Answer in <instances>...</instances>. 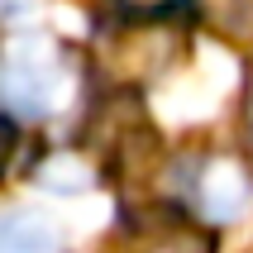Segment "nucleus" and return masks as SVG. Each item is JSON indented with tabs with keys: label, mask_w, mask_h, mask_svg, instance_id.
<instances>
[{
	"label": "nucleus",
	"mask_w": 253,
	"mask_h": 253,
	"mask_svg": "<svg viewBox=\"0 0 253 253\" xmlns=\"http://www.w3.org/2000/svg\"><path fill=\"white\" fill-rule=\"evenodd\" d=\"M82 91V67L57 39H14L0 53V110L10 120H57Z\"/></svg>",
	"instance_id": "obj_1"
},
{
	"label": "nucleus",
	"mask_w": 253,
	"mask_h": 253,
	"mask_svg": "<svg viewBox=\"0 0 253 253\" xmlns=\"http://www.w3.org/2000/svg\"><path fill=\"white\" fill-rule=\"evenodd\" d=\"M182 196L196 220L206 225H234L253 206V168L239 153H206L182 177Z\"/></svg>",
	"instance_id": "obj_2"
},
{
	"label": "nucleus",
	"mask_w": 253,
	"mask_h": 253,
	"mask_svg": "<svg viewBox=\"0 0 253 253\" xmlns=\"http://www.w3.org/2000/svg\"><path fill=\"white\" fill-rule=\"evenodd\" d=\"M125 253H215V225H206V220H158V225H139Z\"/></svg>",
	"instance_id": "obj_3"
},
{
	"label": "nucleus",
	"mask_w": 253,
	"mask_h": 253,
	"mask_svg": "<svg viewBox=\"0 0 253 253\" xmlns=\"http://www.w3.org/2000/svg\"><path fill=\"white\" fill-rule=\"evenodd\" d=\"M0 253H62V234L53 220L34 211H5L0 215Z\"/></svg>",
	"instance_id": "obj_4"
},
{
	"label": "nucleus",
	"mask_w": 253,
	"mask_h": 253,
	"mask_svg": "<svg viewBox=\"0 0 253 253\" xmlns=\"http://www.w3.org/2000/svg\"><path fill=\"white\" fill-rule=\"evenodd\" d=\"M110 5L125 14V19H134V24H158V19L177 14L186 0H110Z\"/></svg>",
	"instance_id": "obj_5"
},
{
	"label": "nucleus",
	"mask_w": 253,
	"mask_h": 253,
	"mask_svg": "<svg viewBox=\"0 0 253 253\" xmlns=\"http://www.w3.org/2000/svg\"><path fill=\"white\" fill-rule=\"evenodd\" d=\"M206 5H211L220 29H229V34H244L249 29L253 34V0H206Z\"/></svg>",
	"instance_id": "obj_6"
},
{
	"label": "nucleus",
	"mask_w": 253,
	"mask_h": 253,
	"mask_svg": "<svg viewBox=\"0 0 253 253\" xmlns=\"http://www.w3.org/2000/svg\"><path fill=\"white\" fill-rule=\"evenodd\" d=\"M244 139H249V153H253V82L244 86Z\"/></svg>",
	"instance_id": "obj_7"
},
{
	"label": "nucleus",
	"mask_w": 253,
	"mask_h": 253,
	"mask_svg": "<svg viewBox=\"0 0 253 253\" xmlns=\"http://www.w3.org/2000/svg\"><path fill=\"white\" fill-rule=\"evenodd\" d=\"M34 0H0V19H14V14H24Z\"/></svg>",
	"instance_id": "obj_8"
}]
</instances>
